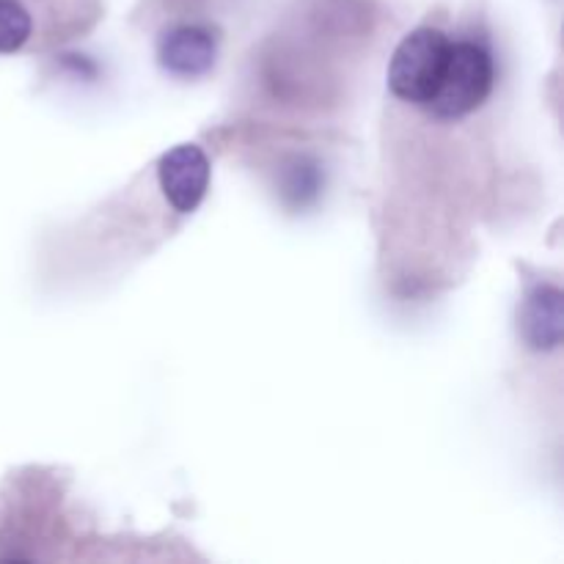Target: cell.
Here are the masks:
<instances>
[{
	"label": "cell",
	"mask_w": 564,
	"mask_h": 564,
	"mask_svg": "<svg viewBox=\"0 0 564 564\" xmlns=\"http://www.w3.org/2000/svg\"><path fill=\"white\" fill-rule=\"evenodd\" d=\"M494 58L482 44H452L438 88L424 108L435 119H463L488 99L490 88H494Z\"/></svg>",
	"instance_id": "1"
},
{
	"label": "cell",
	"mask_w": 564,
	"mask_h": 564,
	"mask_svg": "<svg viewBox=\"0 0 564 564\" xmlns=\"http://www.w3.org/2000/svg\"><path fill=\"white\" fill-rule=\"evenodd\" d=\"M158 58L165 72L176 77H198L213 69L215 39L198 25H180L163 33L158 44Z\"/></svg>",
	"instance_id": "4"
},
{
	"label": "cell",
	"mask_w": 564,
	"mask_h": 564,
	"mask_svg": "<svg viewBox=\"0 0 564 564\" xmlns=\"http://www.w3.org/2000/svg\"><path fill=\"white\" fill-rule=\"evenodd\" d=\"M562 292L556 286H538L529 292L521 314L523 339L532 350H556L562 341Z\"/></svg>",
	"instance_id": "5"
},
{
	"label": "cell",
	"mask_w": 564,
	"mask_h": 564,
	"mask_svg": "<svg viewBox=\"0 0 564 564\" xmlns=\"http://www.w3.org/2000/svg\"><path fill=\"white\" fill-rule=\"evenodd\" d=\"M33 31L31 14L20 0H0V53H14Z\"/></svg>",
	"instance_id": "6"
},
{
	"label": "cell",
	"mask_w": 564,
	"mask_h": 564,
	"mask_svg": "<svg viewBox=\"0 0 564 564\" xmlns=\"http://www.w3.org/2000/svg\"><path fill=\"white\" fill-rule=\"evenodd\" d=\"M160 191L176 213H193L209 187V160L193 143L165 152L158 165Z\"/></svg>",
	"instance_id": "3"
},
{
	"label": "cell",
	"mask_w": 564,
	"mask_h": 564,
	"mask_svg": "<svg viewBox=\"0 0 564 564\" xmlns=\"http://www.w3.org/2000/svg\"><path fill=\"white\" fill-rule=\"evenodd\" d=\"M452 42L438 28H419L408 33L391 55L389 86L400 99L427 105L444 75Z\"/></svg>",
	"instance_id": "2"
}]
</instances>
